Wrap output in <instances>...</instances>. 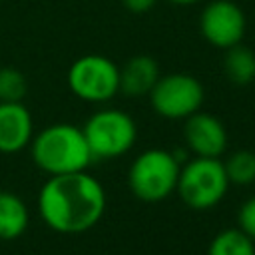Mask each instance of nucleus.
Wrapping results in <instances>:
<instances>
[{
  "label": "nucleus",
  "instance_id": "nucleus-11",
  "mask_svg": "<svg viewBox=\"0 0 255 255\" xmlns=\"http://www.w3.org/2000/svg\"><path fill=\"white\" fill-rule=\"evenodd\" d=\"M159 80L157 62L149 56H133L120 70V92L129 98L147 96Z\"/></svg>",
  "mask_w": 255,
  "mask_h": 255
},
{
  "label": "nucleus",
  "instance_id": "nucleus-15",
  "mask_svg": "<svg viewBox=\"0 0 255 255\" xmlns=\"http://www.w3.org/2000/svg\"><path fill=\"white\" fill-rule=\"evenodd\" d=\"M223 167H225L229 183L249 185L255 181V153L249 149H239L231 153L223 161Z\"/></svg>",
  "mask_w": 255,
  "mask_h": 255
},
{
  "label": "nucleus",
  "instance_id": "nucleus-12",
  "mask_svg": "<svg viewBox=\"0 0 255 255\" xmlns=\"http://www.w3.org/2000/svg\"><path fill=\"white\" fill-rule=\"evenodd\" d=\"M30 223L26 203L12 191H0V239H18Z\"/></svg>",
  "mask_w": 255,
  "mask_h": 255
},
{
  "label": "nucleus",
  "instance_id": "nucleus-7",
  "mask_svg": "<svg viewBox=\"0 0 255 255\" xmlns=\"http://www.w3.org/2000/svg\"><path fill=\"white\" fill-rule=\"evenodd\" d=\"M147 96L157 116L167 120H185L191 114L199 112L205 92L195 76L175 72L159 76Z\"/></svg>",
  "mask_w": 255,
  "mask_h": 255
},
{
  "label": "nucleus",
  "instance_id": "nucleus-9",
  "mask_svg": "<svg viewBox=\"0 0 255 255\" xmlns=\"http://www.w3.org/2000/svg\"><path fill=\"white\" fill-rule=\"evenodd\" d=\"M183 137L189 147L199 157H219L227 147V129L211 114L195 112L185 118Z\"/></svg>",
  "mask_w": 255,
  "mask_h": 255
},
{
  "label": "nucleus",
  "instance_id": "nucleus-4",
  "mask_svg": "<svg viewBox=\"0 0 255 255\" xmlns=\"http://www.w3.org/2000/svg\"><path fill=\"white\" fill-rule=\"evenodd\" d=\"M181 163L173 151L151 147L141 151L128 171V185L141 201H161L175 191Z\"/></svg>",
  "mask_w": 255,
  "mask_h": 255
},
{
  "label": "nucleus",
  "instance_id": "nucleus-5",
  "mask_svg": "<svg viewBox=\"0 0 255 255\" xmlns=\"http://www.w3.org/2000/svg\"><path fill=\"white\" fill-rule=\"evenodd\" d=\"M94 159H114L128 153L137 139L133 118L116 108H104L92 114L82 126Z\"/></svg>",
  "mask_w": 255,
  "mask_h": 255
},
{
  "label": "nucleus",
  "instance_id": "nucleus-8",
  "mask_svg": "<svg viewBox=\"0 0 255 255\" xmlns=\"http://www.w3.org/2000/svg\"><path fill=\"white\" fill-rule=\"evenodd\" d=\"M247 20L239 4L231 0H213L209 2L199 16V30L203 38L221 50L241 44L245 36Z\"/></svg>",
  "mask_w": 255,
  "mask_h": 255
},
{
  "label": "nucleus",
  "instance_id": "nucleus-10",
  "mask_svg": "<svg viewBox=\"0 0 255 255\" xmlns=\"http://www.w3.org/2000/svg\"><path fill=\"white\" fill-rule=\"evenodd\" d=\"M34 122L22 102H0V153H18L30 145Z\"/></svg>",
  "mask_w": 255,
  "mask_h": 255
},
{
  "label": "nucleus",
  "instance_id": "nucleus-16",
  "mask_svg": "<svg viewBox=\"0 0 255 255\" xmlns=\"http://www.w3.org/2000/svg\"><path fill=\"white\" fill-rule=\"evenodd\" d=\"M28 84L20 70L0 68V102H22Z\"/></svg>",
  "mask_w": 255,
  "mask_h": 255
},
{
  "label": "nucleus",
  "instance_id": "nucleus-19",
  "mask_svg": "<svg viewBox=\"0 0 255 255\" xmlns=\"http://www.w3.org/2000/svg\"><path fill=\"white\" fill-rule=\"evenodd\" d=\"M171 4H179V6H187V4H195L199 0H169Z\"/></svg>",
  "mask_w": 255,
  "mask_h": 255
},
{
  "label": "nucleus",
  "instance_id": "nucleus-1",
  "mask_svg": "<svg viewBox=\"0 0 255 255\" xmlns=\"http://www.w3.org/2000/svg\"><path fill=\"white\" fill-rule=\"evenodd\" d=\"M44 223L58 233H84L106 211V189L86 169L50 175L38 193Z\"/></svg>",
  "mask_w": 255,
  "mask_h": 255
},
{
  "label": "nucleus",
  "instance_id": "nucleus-2",
  "mask_svg": "<svg viewBox=\"0 0 255 255\" xmlns=\"http://www.w3.org/2000/svg\"><path fill=\"white\" fill-rule=\"evenodd\" d=\"M30 153L36 167L48 175L82 171L94 159L82 128L74 124L46 126L32 137Z\"/></svg>",
  "mask_w": 255,
  "mask_h": 255
},
{
  "label": "nucleus",
  "instance_id": "nucleus-3",
  "mask_svg": "<svg viewBox=\"0 0 255 255\" xmlns=\"http://www.w3.org/2000/svg\"><path fill=\"white\" fill-rule=\"evenodd\" d=\"M229 179L219 157H199L183 161L175 191L181 201L197 211L215 207L227 193Z\"/></svg>",
  "mask_w": 255,
  "mask_h": 255
},
{
  "label": "nucleus",
  "instance_id": "nucleus-14",
  "mask_svg": "<svg viewBox=\"0 0 255 255\" xmlns=\"http://www.w3.org/2000/svg\"><path fill=\"white\" fill-rule=\"evenodd\" d=\"M207 255H255V241L239 227L217 233L207 249Z\"/></svg>",
  "mask_w": 255,
  "mask_h": 255
},
{
  "label": "nucleus",
  "instance_id": "nucleus-6",
  "mask_svg": "<svg viewBox=\"0 0 255 255\" xmlns=\"http://www.w3.org/2000/svg\"><path fill=\"white\" fill-rule=\"evenodd\" d=\"M68 88L84 102H110L120 92V68L102 54L82 56L68 70Z\"/></svg>",
  "mask_w": 255,
  "mask_h": 255
},
{
  "label": "nucleus",
  "instance_id": "nucleus-18",
  "mask_svg": "<svg viewBox=\"0 0 255 255\" xmlns=\"http://www.w3.org/2000/svg\"><path fill=\"white\" fill-rule=\"evenodd\" d=\"M122 2H124V6L129 12H133V14H145V12H149L155 6L157 0H122Z\"/></svg>",
  "mask_w": 255,
  "mask_h": 255
},
{
  "label": "nucleus",
  "instance_id": "nucleus-13",
  "mask_svg": "<svg viewBox=\"0 0 255 255\" xmlns=\"http://www.w3.org/2000/svg\"><path fill=\"white\" fill-rule=\"evenodd\" d=\"M223 72L229 82L237 86H245L255 80V54L253 50L237 44L225 50Z\"/></svg>",
  "mask_w": 255,
  "mask_h": 255
},
{
  "label": "nucleus",
  "instance_id": "nucleus-17",
  "mask_svg": "<svg viewBox=\"0 0 255 255\" xmlns=\"http://www.w3.org/2000/svg\"><path fill=\"white\" fill-rule=\"evenodd\" d=\"M237 223H239V229L249 239L255 241V197H249L247 201L241 203L237 213Z\"/></svg>",
  "mask_w": 255,
  "mask_h": 255
}]
</instances>
